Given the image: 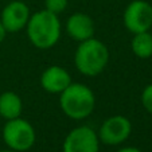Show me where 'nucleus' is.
<instances>
[{
	"mask_svg": "<svg viewBox=\"0 0 152 152\" xmlns=\"http://www.w3.org/2000/svg\"><path fill=\"white\" fill-rule=\"evenodd\" d=\"M6 35H7V31H6V28L3 27L1 22H0V45L3 43V40H4V39H6Z\"/></svg>",
	"mask_w": 152,
	"mask_h": 152,
	"instance_id": "nucleus-16",
	"label": "nucleus"
},
{
	"mask_svg": "<svg viewBox=\"0 0 152 152\" xmlns=\"http://www.w3.org/2000/svg\"><path fill=\"white\" fill-rule=\"evenodd\" d=\"M109 62V50L106 45L94 37L80 42L74 53V65L81 74L97 77L105 70Z\"/></svg>",
	"mask_w": 152,
	"mask_h": 152,
	"instance_id": "nucleus-3",
	"label": "nucleus"
},
{
	"mask_svg": "<svg viewBox=\"0 0 152 152\" xmlns=\"http://www.w3.org/2000/svg\"><path fill=\"white\" fill-rule=\"evenodd\" d=\"M72 83V77L62 66L53 65L45 69L40 75V86L50 94H61Z\"/></svg>",
	"mask_w": 152,
	"mask_h": 152,
	"instance_id": "nucleus-9",
	"label": "nucleus"
},
{
	"mask_svg": "<svg viewBox=\"0 0 152 152\" xmlns=\"http://www.w3.org/2000/svg\"><path fill=\"white\" fill-rule=\"evenodd\" d=\"M67 8V0H45V10L55 15L62 14Z\"/></svg>",
	"mask_w": 152,
	"mask_h": 152,
	"instance_id": "nucleus-13",
	"label": "nucleus"
},
{
	"mask_svg": "<svg viewBox=\"0 0 152 152\" xmlns=\"http://www.w3.org/2000/svg\"><path fill=\"white\" fill-rule=\"evenodd\" d=\"M27 37L34 47L49 50L58 43L62 32L59 16L47 10H40L32 14L26 26Z\"/></svg>",
	"mask_w": 152,
	"mask_h": 152,
	"instance_id": "nucleus-1",
	"label": "nucleus"
},
{
	"mask_svg": "<svg viewBox=\"0 0 152 152\" xmlns=\"http://www.w3.org/2000/svg\"><path fill=\"white\" fill-rule=\"evenodd\" d=\"M30 16H31V12L24 1L10 0L0 14V22L6 28L7 34L19 32L23 28H26Z\"/></svg>",
	"mask_w": 152,
	"mask_h": 152,
	"instance_id": "nucleus-8",
	"label": "nucleus"
},
{
	"mask_svg": "<svg viewBox=\"0 0 152 152\" xmlns=\"http://www.w3.org/2000/svg\"><path fill=\"white\" fill-rule=\"evenodd\" d=\"M66 31L67 35L75 42H83L94 37V22L89 15L83 14V12H75L70 15L67 19Z\"/></svg>",
	"mask_w": 152,
	"mask_h": 152,
	"instance_id": "nucleus-10",
	"label": "nucleus"
},
{
	"mask_svg": "<svg viewBox=\"0 0 152 152\" xmlns=\"http://www.w3.org/2000/svg\"><path fill=\"white\" fill-rule=\"evenodd\" d=\"M123 22L131 34L149 31L152 27V6L145 0H133L124 11Z\"/></svg>",
	"mask_w": 152,
	"mask_h": 152,
	"instance_id": "nucleus-6",
	"label": "nucleus"
},
{
	"mask_svg": "<svg viewBox=\"0 0 152 152\" xmlns=\"http://www.w3.org/2000/svg\"><path fill=\"white\" fill-rule=\"evenodd\" d=\"M117 152H143L141 149L136 148V147H124V148H120Z\"/></svg>",
	"mask_w": 152,
	"mask_h": 152,
	"instance_id": "nucleus-15",
	"label": "nucleus"
},
{
	"mask_svg": "<svg viewBox=\"0 0 152 152\" xmlns=\"http://www.w3.org/2000/svg\"><path fill=\"white\" fill-rule=\"evenodd\" d=\"M100 140L93 128L81 125L72 129L62 144V152H98Z\"/></svg>",
	"mask_w": 152,
	"mask_h": 152,
	"instance_id": "nucleus-7",
	"label": "nucleus"
},
{
	"mask_svg": "<svg viewBox=\"0 0 152 152\" xmlns=\"http://www.w3.org/2000/svg\"><path fill=\"white\" fill-rule=\"evenodd\" d=\"M59 106L69 118L83 120L89 117L94 110L96 96L88 85L72 82L59 94Z\"/></svg>",
	"mask_w": 152,
	"mask_h": 152,
	"instance_id": "nucleus-2",
	"label": "nucleus"
},
{
	"mask_svg": "<svg viewBox=\"0 0 152 152\" xmlns=\"http://www.w3.org/2000/svg\"><path fill=\"white\" fill-rule=\"evenodd\" d=\"M140 100H141V105L144 106V109H145L149 115H152V83L147 85L143 89Z\"/></svg>",
	"mask_w": 152,
	"mask_h": 152,
	"instance_id": "nucleus-14",
	"label": "nucleus"
},
{
	"mask_svg": "<svg viewBox=\"0 0 152 152\" xmlns=\"http://www.w3.org/2000/svg\"><path fill=\"white\" fill-rule=\"evenodd\" d=\"M3 140L10 149L15 152H26L34 147L37 133L31 123L22 117L7 120L1 131Z\"/></svg>",
	"mask_w": 152,
	"mask_h": 152,
	"instance_id": "nucleus-4",
	"label": "nucleus"
},
{
	"mask_svg": "<svg viewBox=\"0 0 152 152\" xmlns=\"http://www.w3.org/2000/svg\"><path fill=\"white\" fill-rule=\"evenodd\" d=\"M131 49L133 54L140 59H148L152 57V32L144 31L133 34Z\"/></svg>",
	"mask_w": 152,
	"mask_h": 152,
	"instance_id": "nucleus-12",
	"label": "nucleus"
},
{
	"mask_svg": "<svg viewBox=\"0 0 152 152\" xmlns=\"http://www.w3.org/2000/svg\"><path fill=\"white\" fill-rule=\"evenodd\" d=\"M23 112V101L20 96L15 92H4L0 94V117L4 120L22 117Z\"/></svg>",
	"mask_w": 152,
	"mask_h": 152,
	"instance_id": "nucleus-11",
	"label": "nucleus"
},
{
	"mask_svg": "<svg viewBox=\"0 0 152 152\" xmlns=\"http://www.w3.org/2000/svg\"><path fill=\"white\" fill-rule=\"evenodd\" d=\"M132 133V124L128 117L116 115L105 118L98 129V140L105 145H120Z\"/></svg>",
	"mask_w": 152,
	"mask_h": 152,
	"instance_id": "nucleus-5",
	"label": "nucleus"
},
{
	"mask_svg": "<svg viewBox=\"0 0 152 152\" xmlns=\"http://www.w3.org/2000/svg\"><path fill=\"white\" fill-rule=\"evenodd\" d=\"M7 1H10V0H7Z\"/></svg>",
	"mask_w": 152,
	"mask_h": 152,
	"instance_id": "nucleus-18",
	"label": "nucleus"
},
{
	"mask_svg": "<svg viewBox=\"0 0 152 152\" xmlns=\"http://www.w3.org/2000/svg\"><path fill=\"white\" fill-rule=\"evenodd\" d=\"M0 152H15V151H12V149H1V151H0Z\"/></svg>",
	"mask_w": 152,
	"mask_h": 152,
	"instance_id": "nucleus-17",
	"label": "nucleus"
}]
</instances>
